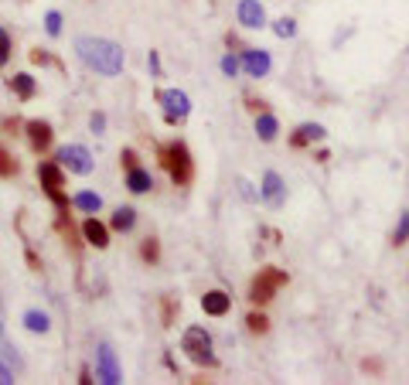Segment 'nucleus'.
<instances>
[{
  "label": "nucleus",
  "mask_w": 409,
  "mask_h": 385,
  "mask_svg": "<svg viewBox=\"0 0 409 385\" xmlns=\"http://www.w3.org/2000/svg\"><path fill=\"white\" fill-rule=\"evenodd\" d=\"M76 51H79L82 62H85L92 72H99V76H120L123 62H126L123 48L116 44V41H110V38L82 35V38H76Z\"/></svg>",
  "instance_id": "f257e3e1"
},
{
  "label": "nucleus",
  "mask_w": 409,
  "mask_h": 385,
  "mask_svg": "<svg viewBox=\"0 0 409 385\" xmlns=\"http://www.w3.org/2000/svg\"><path fill=\"white\" fill-rule=\"evenodd\" d=\"M161 164L177 188L191 185V178H195V160H191V151H188L184 140H171L167 147H161Z\"/></svg>",
  "instance_id": "f03ea898"
},
{
  "label": "nucleus",
  "mask_w": 409,
  "mask_h": 385,
  "mask_svg": "<svg viewBox=\"0 0 409 385\" xmlns=\"http://www.w3.org/2000/svg\"><path fill=\"white\" fill-rule=\"evenodd\" d=\"M38 181L44 194L55 201L58 212H69V194H65V167L58 160H41L38 164Z\"/></svg>",
  "instance_id": "7ed1b4c3"
},
{
  "label": "nucleus",
  "mask_w": 409,
  "mask_h": 385,
  "mask_svg": "<svg viewBox=\"0 0 409 385\" xmlns=\"http://www.w3.org/2000/svg\"><path fill=\"white\" fill-rule=\"evenodd\" d=\"M181 351L195 361V365H204V368H215L218 365V358L211 354V334L204 331V327H188L184 331V338H181Z\"/></svg>",
  "instance_id": "20e7f679"
},
{
  "label": "nucleus",
  "mask_w": 409,
  "mask_h": 385,
  "mask_svg": "<svg viewBox=\"0 0 409 385\" xmlns=\"http://www.w3.org/2000/svg\"><path fill=\"white\" fill-rule=\"evenodd\" d=\"M280 286H286V273L277 270V266H266V270L256 273V280L249 283V300L263 307V304H270L277 297Z\"/></svg>",
  "instance_id": "39448f33"
},
{
  "label": "nucleus",
  "mask_w": 409,
  "mask_h": 385,
  "mask_svg": "<svg viewBox=\"0 0 409 385\" xmlns=\"http://www.w3.org/2000/svg\"><path fill=\"white\" fill-rule=\"evenodd\" d=\"M157 103L164 106V119L174 126V123H184L188 113H191V99H188V92H181V89H164L161 96H157Z\"/></svg>",
  "instance_id": "423d86ee"
},
{
  "label": "nucleus",
  "mask_w": 409,
  "mask_h": 385,
  "mask_svg": "<svg viewBox=\"0 0 409 385\" xmlns=\"http://www.w3.org/2000/svg\"><path fill=\"white\" fill-rule=\"evenodd\" d=\"M55 160H58L65 171H72V174H92V154H89L82 144H69V147H62Z\"/></svg>",
  "instance_id": "0eeeda50"
},
{
  "label": "nucleus",
  "mask_w": 409,
  "mask_h": 385,
  "mask_svg": "<svg viewBox=\"0 0 409 385\" xmlns=\"http://www.w3.org/2000/svg\"><path fill=\"white\" fill-rule=\"evenodd\" d=\"M96 361H99V382H106V385L123 382V372H120V361H116V351H113L110 345H99V351H96Z\"/></svg>",
  "instance_id": "6e6552de"
},
{
  "label": "nucleus",
  "mask_w": 409,
  "mask_h": 385,
  "mask_svg": "<svg viewBox=\"0 0 409 385\" xmlns=\"http://www.w3.org/2000/svg\"><path fill=\"white\" fill-rule=\"evenodd\" d=\"M24 130H28V144H31L35 154H44L51 147V140H55V130H51L48 119H28Z\"/></svg>",
  "instance_id": "1a4fd4ad"
},
{
  "label": "nucleus",
  "mask_w": 409,
  "mask_h": 385,
  "mask_svg": "<svg viewBox=\"0 0 409 385\" xmlns=\"http://www.w3.org/2000/svg\"><path fill=\"white\" fill-rule=\"evenodd\" d=\"M243 69L252 78H266L270 76V69H273L270 51H266V48H245L243 51Z\"/></svg>",
  "instance_id": "9d476101"
},
{
  "label": "nucleus",
  "mask_w": 409,
  "mask_h": 385,
  "mask_svg": "<svg viewBox=\"0 0 409 385\" xmlns=\"http://www.w3.org/2000/svg\"><path fill=\"white\" fill-rule=\"evenodd\" d=\"M82 239H85L92 249H110V229H106L96 215H89V219L82 222Z\"/></svg>",
  "instance_id": "9b49d317"
},
{
  "label": "nucleus",
  "mask_w": 409,
  "mask_h": 385,
  "mask_svg": "<svg viewBox=\"0 0 409 385\" xmlns=\"http://www.w3.org/2000/svg\"><path fill=\"white\" fill-rule=\"evenodd\" d=\"M236 17H239L243 28H263V24H266V10H263L259 0H239Z\"/></svg>",
  "instance_id": "f8f14e48"
},
{
  "label": "nucleus",
  "mask_w": 409,
  "mask_h": 385,
  "mask_svg": "<svg viewBox=\"0 0 409 385\" xmlns=\"http://www.w3.org/2000/svg\"><path fill=\"white\" fill-rule=\"evenodd\" d=\"M202 310L208 317H225V314L232 310V297H229L225 290H208L202 297Z\"/></svg>",
  "instance_id": "ddd939ff"
},
{
  "label": "nucleus",
  "mask_w": 409,
  "mask_h": 385,
  "mask_svg": "<svg viewBox=\"0 0 409 385\" xmlns=\"http://www.w3.org/2000/svg\"><path fill=\"white\" fill-rule=\"evenodd\" d=\"M317 140H324V126L321 123H304V126H297L293 130V137H290V144L300 151V147H311V144H317Z\"/></svg>",
  "instance_id": "4468645a"
},
{
  "label": "nucleus",
  "mask_w": 409,
  "mask_h": 385,
  "mask_svg": "<svg viewBox=\"0 0 409 385\" xmlns=\"http://www.w3.org/2000/svg\"><path fill=\"white\" fill-rule=\"evenodd\" d=\"M7 85H10V92L17 96V99H35L38 96V82H35V76H28V72H17V76L7 78Z\"/></svg>",
  "instance_id": "2eb2a0df"
},
{
  "label": "nucleus",
  "mask_w": 409,
  "mask_h": 385,
  "mask_svg": "<svg viewBox=\"0 0 409 385\" xmlns=\"http://www.w3.org/2000/svg\"><path fill=\"white\" fill-rule=\"evenodd\" d=\"M126 188H130L133 194L154 191V178H150V171H143V167H133V171H126Z\"/></svg>",
  "instance_id": "dca6fc26"
},
{
  "label": "nucleus",
  "mask_w": 409,
  "mask_h": 385,
  "mask_svg": "<svg viewBox=\"0 0 409 385\" xmlns=\"http://www.w3.org/2000/svg\"><path fill=\"white\" fill-rule=\"evenodd\" d=\"M263 198H266L270 205H280V201H284V181H280L277 171H266V174H263Z\"/></svg>",
  "instance_id": "f3484780"
},
{
  "label": "nucleus",
  "mask_w": 409,
  "mask_h": 385,
  "mask_svg": "<svg viewBox=\"0 0 409 385\" xmlns=\"http://www.w3.org/2000/svg\"><path fill=\"white\" fill-rule=\"evenodd\" d=\"M256 133H259V140H263V144H273V140H277V133H280V123H277V116L256 113Z\"/></svg>",
  "instance_id": "a211bd4d"
},
{
  "label": "nucleus",
  "mask_w": 409,
  "mask_h": 385,
  "mask_svg": "<svg viewBox=\"0 0 409 385\" xmlns=\"http://www.w3.org/2000/svg\"><path fill=\"white\" fill-rule=\"evenodd\" d=\"M137 225V212L130 208V205H120L116 212H113V219H110V229L113 232H130Z\"/></svg>",
  "instance_id": "6ab92c4d"
},
{
  "label": "nucleus",
  "mask_w": 409,
  "mask_h": 385,
  "mask_svg": "<svg viewBox=\"0 0 409 385\" xmlns=\"http://www.w3.org/2000/svg\"><path fill=\"white\" fill-rule=\"evenodd\" d=\"M72 205L79 208V212H85V215H96L99 208H103V198L96 191H79L76 198H72Z\"/></svg>",
  "instance_id": "aec40b11"
},
{
  "label": "nucleus",
  "mask_w": 409,
  "mask_h": 385,
  "mask_svg": "<svg viewBox=\"0 0 409 385\" xmlns=\"http://www.w3.org/2000/svg\"><path fill=\"white\" fill-rule=\"evenodd\" d=\"M24 327H28L31 334H48L51 320H48V314H44V310H28V314H24Z\"/></svg>",
  "instance_id": "412c9836"
},
{
  "label": "nucleus",
  "mask_w": 409,
  "mask_h": 385,
  "mask_svg": "<svg viewBox=\"0 0 409 385\" xmlns=\"http://www.w3.org/2000/svg\"><path fill=\"white\" fill-rule=\"evenodd\" d=\"M140 259H143V263H150V266L161 259V242H157L154 235H147V239L140 242Z\"/></svg>",
  "instance_id": "4be33fe9"
},
{
  "label": "nucleus",
  "mask_w": 409,
  "mask_h": 385,
  "mask_svg": "<svg viewBox=\"0 0 409 385\" xmlns=\"http://www.w3.org/2000/svg\"><path fill=\"white\" fill-rule=\"evenodd\" d=\"M58 232L65 235V242L72 246V253H79V235H76V225L69 222V212H58Z\"/></svg>",
  "instance_id": "5701e85b"
},
{
  "label": "nucleus",
  "mask_w": 409,
  "mask_h": 385,
  "mask_svg": "<svg viewBox=\"0 0 409 385\" xmlns=\"http://www.w3.org/2000/svg\"><path fill=\"white\" fill-rule=\"evenodd\" d=\"M17 171H21V164L0 147V178H3V181H7V178H17Z\"/></svg>",
  "instance_id": "b1692460"
},
{
  "label": "nucleus",
  "mask_w": 409,
  "mask_h": 385,
  "mask_svg": "<svg viewBox=\"0 0 409 385\" xmlns=\"http://www.w3.org/2000/svg\"><path fill=\"white\" fill-rule=\"evenodd\" d=\"M245 327H249L252 334H266V331H270V317H266V314H249V317H245Z\"/></svg>",
  "instance_id": "393cba45"
},
{
  "label": "nucleus",
  "mask_w": 409,
  "mask_h": 385,
  "mask_svg": "<svg viewBox=\"0 0 409 385\" xmlns=\"http://www.w3.org/2000/svg\"><path fill=\"white\" fill-rule=\"evenodd\" d=\"M406 242H409V212H403L399 215V225L392 232V246H406Z\"/></svg>",
  "instance_id": "a878e982"
},
{
  "label": "nucleus",
  "mask_w": 409,
  "mask_h": 385,
  "mask_svg": "<svg viewBox=\"0 0 409 385\" xmlns=\"http://www.w3.org/2000/svg\"><path fill=\"white\" fill-rule=\"evenodd\" d=\"M161 304H164V307H161V320H164V327H171V324H174V314L181 310V304H177L174 297H164Z\"/></svg>",
  "instance_id": "bb28decb"
},
{
  "label": "nucleus",
  "mask_w": 409,
  "mask_h": 385,
  "mask_svg": "<svg viewBox=\"0 0 409 385\" xmlns=\"http://www.w3.org/2000/svg\"><path fill=\"white\" fill-rule=\"evenodd\" d=\"M44 31H48L51 38L62 35V14H58V10H48V14H44Z\"/></svg>",
  "instance_id": "cd10ccee"
},
{
  "label": "nucleus",
  "mask_w": 409,
  "mask_h": 385,
  "mask_svg": "<svg viewBox=\"0 0 409 385\" xmlns=\"http://www.w3.org/2000/svg\"><path fill=\"white\" fill-rule=\"evenodd\" d=\"M273 31H277L280 38H293V35H297V21H293V17H280V21L273 24Z\"/></svg>",
  "instance_id": "c85d7f7f"
},
{
  "label": "nucleus",
  "mask_w": 409,
  "mask_h": 385,
  "mask_svg": "<svg viewBox=\"0 0 409 385\" xmlns=\"http://www.w3.org/2000/svg\"><path fill=\"white\" fill-rule=\"evenodd\" d=\"M239 69H243V62H239V58H236V55L229 51V55L222 58V72H225L229 78H236V76H239Z\"/></svg>",
  "instance_id": "c756f323"
},
{
  "label": "nucleus",
  "mask_w": 409,
  "mask_h": 385,
  "mask_svg": "<svg viewBox=\"0 0 409 385\" xmlns=\"http://www.w3.org/2000/svg\"><path fill=\"white\" fill-rule=\"evenodd\" d=\"M10 51H14V44H10V35L0 28V69L10 62Z\"/></svg>",
  "instance_id": "7c9ffc66"
},
{
  "label": "nucleus",
  "mask_w": 409,
  "mask_h": 385,
  "mask_svg": "<svg viewBox=\"0 0 409 385\" xmlns=\"http://www.w3.org/2000/svg\"><path fill=\"white\" fill-rule=\"evenodd\" d=\"M120 164H123V167H126V171H133V167H140V164H137V151H130V147H126V151H123V154H120Z\"/></svg>",
  "instance_id": "2f4dec72"
},
{
  "label": "nucleus",
  "mask_w": 409,
  "mask_h": 385,
  "mask_svg": "<svg viewBox=\"0 0 409 385\" xmlns=\"http://www.w3.org/2000/svg\"><path fill=\"white\" fill-rule=\"evenodd\" d=\"M89 126H92V133H103V130H106V116H103V113H92Z\"/></svg>",
  "instance_id": "473e14b6"
},
{
  "label": "nucleus",
  "mask_w": 409,
  "mask_h": 385,
  "mask_svg": "<svg viewBox=\"0 0 409 385\" xmlns=\"http://www.w3.org/2000/svg\"><path fill=\"white\" fill-rule=\"evenodd\" d=\"M31 62H35V65H48V62H51V55H48V51H41V48H35V51H31Z\"/></svg>",
  "instance_id": "72a5a7b5"
},
{
  "label": "nucleus",
  "mask_w": 409,
  "mask_h": 385,
  "mask_svg": "<svg viewBox=\"0 0 409 385\" xmlns=\"http://www.w3.org/2000/svg\"><path fill=\"white\" fill-rule=\"evenodd\" d=\"M245 103H249V110H252V113H266V103H263V99H256V96H249Z\"/></svg>",
  "instance_id": "f704fd0d"
},
{
  "label": "nucleus",
  "mask_w": 409,
  "mask_h": 385,
  "mask_svg": "<svg viewBox=\"0 0 409 385\" xmlns=\"http://www.w3.org/2000/svg\"><path fill=\"white\" fill-rule=\"evenodd\" d=\"M147 65H150V72H154V76H161V58H157V51H150Z\"/></svg>",
  "instance_id": "c9c22d12"
},
{
  "label": "nucleus",
  "mask_w": 409,
  "mask_h": 385,
  "mask_svg": "<svg viewBox=\"0 0 409 385\" xmlns=\"http://www.w3.org/2000/svg\"><path fill=\"white\" fill-rule=\"evenodd\" d=\"M14 382V375H10V368L7 365H0V385H10Z\"/></svg>",
  "instance_id": "e433bc0d"
},
{
  "label": "nucleus",
  "mask_w": 409,
  "mask_h": 385,
  "mask_svg": "<svg viewBox=\"0 0 409 385\" xmlns=\"http://www.w3.org/2000/svg\"><path fill=\"white\" fill-rule=\"evenodd\" d=\"M79 382H82V385L92 382V372H89V368H82V372H79Z\"/></svg>",
  "instance_id": "4c0bfd02"
},
{
  "label": "nucleus",
  "mask_w": 409,
  "mask_h": 385,
  "mask_svg": "<svg viewBox=\"0 0 409 385\" xmlns=\"http://www.w3.org/2000/svg\"><path fill=\"white\" fill-rule=\"evenodd\" d=\"M0 341H3V324H0Z\"/></svg>",
  "instance_id": "58836bf2"
}]
</instances>
